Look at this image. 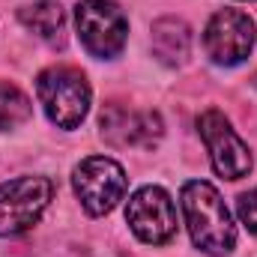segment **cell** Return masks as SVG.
Returning <instances> with one entry per match:
<instances>
[{
    "instance_id": "6da1fadb",
    "label": "cell",
    "mask_w": 257,
    "mask_h": 257,
    "mask_svg": "<svg viewBox=\"0 0 257 257\" xmlns=\"http://www.w3.org/2000/svg\"><path fill=\"white\" fill-rule=\"evenodd\" d=\"M180 206L192 233V242L212 257L230 254L236 245V227L233 218L221 200V194L215 192V186L203 183V180H192L183 186L180 192Z\"/></svg>"
},
{
    "instance_id": "7a4b0ae2",
    "label": "cell",
    "mask_w": 257,
    "mask_h": 257,
    "mask_svg": "<svg viewBox=\"0 0 257 257\" xmlns=\"http://www.w3.org/2000/svg\"><path fill=\"white\" fill-rule=\"evenodd\" d=\"M36 96L48 120L60 128H75L90 111V84L78 69L54 66L36 78Z\"/></svg>"
},
{
    "instance_id": "3957f363",
    "label": "cell",
    "mask_w": 257,
    "mask_h": 257,
    "mask_svg": "<svg viewBox=\"0 0 257 257\" xmlns=\"http://www.w3.org/2000/svg\"><path fill=\"white\" fill-rule=\"evenodd\" d=\"M75 27H78V39L87 48V54H93L99 60L117 57L128 36L126 15L111 0H78Z\"/></svg>"
},
{
    "instance_id": "277c9868",
    "label": "cell",
    "mask_w": 257,
    "mask_h": 257,
    "mask_svg": "<svg viewBox=\"0 0 257 257\" xmlns=\"http://www.w3.org/2000/svg\"><path fill=\"white\" fill-rule=\"evenodd\" d=\"M72 186H75L81 206L90 215H108L123 200L128 189V177L120 162L108 156H90L75 168Z\"/></svg>"
},
{
    "instance_id": "5b68a950",
    "label": "cell",
    "mask_w": 257,
    "mask_h": 257,
    "mask_svg": "<svg viewBox=\"0 0 257 257\" xmlns=\"http://www.w3.org/2000/svg\"><path fill=\"white\" fill-rule=\"evenodd\" d=\"M54 197L48 177H18L0 186V236L30 230Z\"/></svg>"
},
{
    "instance_id": "8992f818",
    "label": "cell",
    "mask_w": 257,
    "mask_h": 257,
    "mask_svg": "<svg viewBox=\"0 0 257 257\" xmlns=\"http://www.w3.org/2000/svg\"><path fill=\"white\" fill-rule=\"evenodd\" d=\"M197 132H200V138L206 144L209 162H212V168H215L218 177H224V180H242V177H248V171H251V153H248L245 141L233 132L230 120L221 111H215V108L203 111L197 117Z\"/></svg>"
},
{
    "instance_id": "52a82bcc",
    "label": "cell",
    "mask_w": 257,
    "mask_h": 257,
    "mask_svg": "<svg viewBox=\"0 0 257 257\" xmlns=\"http://www.w3.org/2000/svg\"><path fill=\"white\" fill-rule=\"evenodd\" d=\"M126 221L147 245H165L177 236V209L171 194L159 186H144L128 197Z\"/></svg>"
},
{
    "instance_id": "ba28073f",
    "label": "cell",
    "mask_w": 257,
    "mask_h": 257,
    "mask_svg": "<svg viewBox=\"0 0 257 257\" xmlns=\"http://www.w3.org/2000/svg\"><path fill=\"white\" fill-rule=\"evenodd\" d=\"M254 48V21L239 9H221L203 30V51L212 63L236 66Z\"/></svg>"
},
{
    "instance_id": "9c48e42d",
    "label": "cell",
    "mask_w": 257,
    "mask_h": 257,
    "mask_svg": "<svg viewBox=\"0 0 257 257\" xmlns=\"http://www.w3.org/2000/svg\"><path fill=\"white\" fill-rule=\"evenodd\" d=\"M102 138L123 150H153L162 141V117L156 111H132L126 105H108L102 111Z\"/></svg>"
},
{
    "instance_id": "30bf717a",
    "label": "cell",
    "mask_w": 257,
    "mask_h": 257,
    "mask_svg": "<svg viewBox=\"0 0 257 257\" xmlns=\"http://www.w3.org/2000/svg\"><path fill=\"white\" fill-rule=\"evenodd\" d=\"M153 54L165 66H180L192 54V30L180 18H159L153 24Z\"/></svg>"
},
{
    "instance_id": "8fae6325",
    "label": "cell",
    "mask_w": 257,
    "mask_h": 257,
    "mask_svg": "<svg viewBox=\"0 0 257 257\" xmlns=\"http://www.w3.org/2000/svg\"><path fill=\"white\" fill-rule=\"evenodd\" d=\"M21 24L36 33L39 39L45 42H60L63 36V27H66V15H63V6L57 0H39V3H30L18 12Z\"/></svg>"
},
{
    "instance_id": "7c38bea8",
    "label": "cell",
    "mask_w": 257,
    "mask_h": 257,
    "mask_svg": "<svg viewBox=\"0 0 257 257\" xmlns=\"http://www.w3.org/2000/svg\"><path fill=\"white\" fill-rule=\"evenodd\" d=\"M30 114H33V102L15 84L0 81V132H9V128L27 123Z\"/></svg>"
},
{
    "instance_id": "4fadbf2b",
    "label": "cell",
    "mask_w": 257,
    "mask_h": 257,
    "mask_svg": "<svg viewBox=\"0 0 257 257\" xmlns=\"http://www.w3.org/2000/svg\"><path fill=\"white\" fill-rule=\"evenodd\" d=\"M236 212H239V221H242L251 233H257V189L239 194V200H236Z\"/></svg>"
}]
</instances>
